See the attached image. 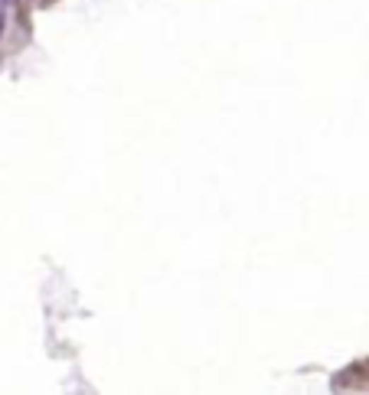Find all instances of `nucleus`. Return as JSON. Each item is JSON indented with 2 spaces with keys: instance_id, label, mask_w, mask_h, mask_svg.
Instances as JSON below:
<instances>
[{
  "instance_id": "f257e3e1",
  "label": "nucleus",
  "mask_w": 369,
  "mask_h": 395,
  "mask_svg": "<svg viewBox=\"0 0 369 395\" xmlns=\"http://www.w3.org/2000/svg\"><path fill=\"white\" fill-rule=\"evenodd\" d=\"M7 13H10V0H0V33H4V23H7Z\"/></svg>"
}]
</instances>
